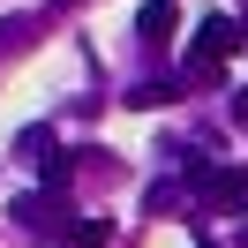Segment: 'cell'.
Returning a JSON list of instances; mask_svg holds the SVG:
<instances>
[{"label":"cell","mask_w":248,"mask_h":248,"mask_svg":"<svg viewBox=\"0 0 248 248\" xmlns=\"http://www.w3.org/2000/svg\"><path fill=\"white\" fill-rule=\"evenodd\" d=\"M203 248H211V241H203Z\"/></svg>","instance_id":"obj_9"},{"label":"cell","mask_w":248,"mask_h":248,"mask_svg":"<svg viewBox=\"0 0 248 248\" xmlns=\"http://www.w3.org/2000/svg\"><path fill=\"white\" fill-rule=\"evenodd\" d=\"M241 53V23L233 16H203L196 23V53H188V83H211L218 61H233Z\"/></svg>","instance_id":"obj_1"},{"label":"cell","mask_w":248,"mask_h":248,"mask_svg":"<svg viewBox=\"0 0 248 248\" xmlns=\"http://www.w3.org/2000/svg\"><path fill=\"white\" fill-rule=\"evenodd\" d=\"M173 98V83H136V91H128V106H166Z\"/></svg>","instance_id":"obj_7"},{"label":"cell","mask_w":248,"mask_h":248,"mask_svg":"<svg viewBox=\"0 0 248 248\" xmlns=\"http://www.w3.org/2000/svg\"><path fill=\"white\" fill-rule=\"evenodd\" d=\"M136 31H143V46H166V38L181 31V8H173V0H143V8H136Z\"/></svg>","instance_id":"obj_4"},{"label":"cell","mask_w":248,"mask_h":248,"mask_svg":"<svg viewBox=\"0 0 248 248\" xmlns=\"http://www.w3.org/2000/svg\"><path fill=\"white\" fill-rule=\"evenodd\" d=\"M16 151L31 158V166H46V158L61 151V143H53V128H23V136H16Z\"/></svg>","instance_id":"obj_6"},{"label":"cell","mask_w":248,"mask_h":248,"mask_svg":"<svg viewBox=\"0 0 248 248\" xmlns=\"http://www.w3.org/2000/svg\"><path fill=\"white\" fill-rule=\"evenodd\" d=\"M233 121H241V128H248V91H241V98H233Z\"/></svg>","instance_id":"obj_8"},{"label":"cell","mask_w":248,"mask_h":248,"mask_svg":"<svg viewBox=\"0 0 248 248\" xmlns=\"http://www.w3.org/2000/svg\"><path fill=\"white\" fill-rule=\"evenodd\" d=\"M181 166L211 211H248V166H211V158H181Z\"/></svg>","instance_id":"obj_2"},{"label":"cell","mask_w":248,"mask_h":248,"mask_svg":"<svg viewBox=\"0 0 248 248\" xmlns=\"http://www.w3.org/2000/svg\"><path fill=\"white\" fill-rule=\"evenodd\" d=\"M61 241H68V248H106V241H113V218H68Z\"/></svg>","instance_id":"obj_5"},{"label":"cell","mask_w":248,"mask_h":248,"mask_svg":"<svg viewBox=\"0 0 248 248\" xmlns=\"http://www.w3.org/2000/svg\"><path fill=\"white\" fill-rule=\"evenodd\" d=\"M16 218H23L31 233H61V226H68V203L46 188V196H23V203H16Z\"/></svg>","instance_id":"obj_3"}]
</instances>
